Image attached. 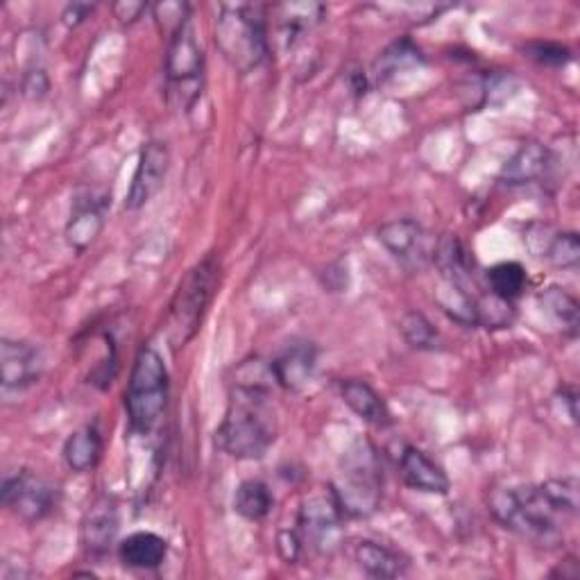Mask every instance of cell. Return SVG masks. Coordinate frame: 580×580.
<instances>
[{
    "instance_id": "1",
    "label": "cell",
    "mask_w": 580,
    "mask_h": 580,
    "mask_svg": "<svg viewBox=\"0 0 580 580\" xmlns=\"http://www.w3.org/2000/svg\"><path fill=\"white\" fill-rule=\"evenodd\" d=\"M488 503L503 529L540 547H558L564 524L578 512V479L562 476L540 485L501 488L490 494Z\"/></svg>"
},
{
    "instance_id": "2",
    "label": "cell",
    "mask_w": 580,
    "mask_h": 580,
    "mask_svg": "<svg viewBox=\"0 0 580 580\" xmlns=\"http://www.w3.org/2000/svg\"><path fill=\"white\" fill-rule=\"evenodd\" d=\"M277 438L268 389L259 381L236 383L229 409L216 431V444L238 461H259Z\"/></svg>"
},
{
    "instance_id": "3",
    "label": "cell",
    "mask_w": 580,
    "mask_h": 580,
    "mask_svg": "<svg viewBox=\"0 0 580 580\" xmlns=\"http://www.w3.org/2000/svg\"><path fill=\"white\" fill-rule=\"evenodd\" d=\"M332 494L345 518L365 520L379 510L383 497V474L372 442L356 440L345 451L338 463Z\"/></svg>"
},
{
    "instance_id": "4",
    "label": "cell",
    "mask_w": 580,
    "mask_h": 580,
    "mask_svg": "<svg viewBox=\"0 0 580 580\" xmlns=\"http://www.w3.org/2000/svg\"><path fill=\"white\" fill-rule=\"evenodd\" d=\"M216 43L238 73H249L268 57L266 14L259 6H223L216 21Z\"/></svg>"
},
{
    "instance_id": "5",
    "label": "cell",
    "mask_w": 580,
    "mask_h": 580,
    "mask_svg": "<svg viewBox=\"0 0 580 580\" xmlns=\"http://www.w3.org/2000/svg\"><path fill=\"white\" fill-rule=\"evenodd\" d=\"M220 279V264L214 254L193 266L181 279L168 311V341L175 350L198 334L203 317L214 299Z\"/></svg>"
},
{
    "instance_id": "6",
    "label": "cell",
    "mask_w": 580,
    "mask_h": 580,
    "mask_svg": "<svg viewBox=\"0 0 580 580\" xmlns=\"http://www.w3.org/2000/svg\"><path fill=\"white\" fill-rule=\"evenodd\" d=\"M168 406V370L153 347H144L135 361L125 393V409L135 433H153Z\"/></svg>"
},
{
    "instance_id": "7",
    "label": "cell",
    "mask_w": 580,
    "mask_h": 580,
    "mask_svg": "<svg viewBox=\"0 0 580 580\" xmlns=\"http://www.w3.org/2000/svg\"><path fill=\"white\" fill-rule=\"evenodd\" d=\"M168 55H166V78L170 91L179 98L184 107H190L203 94V71L205 57L203 48L196 39L190 21L179 26L168 37Z\"/></svg>"
},
{
    "instance_id": "8",
    "label": "cell",
    "mask_w": 580,
    "mask_h": 580,
    "mask_svg": "<svg viewBox=\"0 0 580 580\" xmlns=\"http://www.w3.org/2000/svg\"><path fill=\"white\" fill-rule=\"evenodd\" d=\"M345 514L334 494H313L299 508V538L317 553H332L343 533Z\"/></svg>"
},
{
    "instance_id": "9",
    "label": "cell",
    "mask_w": 580,
    "mask_h": 580,
    "mask_svg": "<svg viewBox=\"0 0 580 580\" xmlns=\"http://www.w3.org/2000/svg\"><path fill=\"white\" fill-rule=\"evenodd\" d=\"M0 494H3V503L26 522H39L48 518L59 503V488L28 470L6 476Z\"/></svg>"
},
{
    "instance_id": "10",
    "label": "cell",
    "mask_w": 580,
    "mask_h": 580,
    "mask_svg": "<svg viewBox=\"0 0 580 580\" xmlns=\"http://www.w3.org/2000/svg\"><path fill=\"white\" fill-rule=\"evenodd\" d=\"M379 240L409 271H422L429 266L438 245V238H433L424 225L411 218L385 223L379 229Z\"/></svg>"
},
{
    "instance_id": "11",
    "label": "cell",
    "mask_w": 580,
    "mask_h": 580,
    "mask_svg": "<svg viewBox=\"0 0 580 580\" xmlns=\"http://www.w3.org/2000/svg\"><path fill=\"white\" fill-rule=\"evenodd\" d=\"M170 168V153L161 141H148L141 150L139 166L135 170L130 190H127L125 209L139 212L161 190Z\"/></svg>"
},
{
    "instance_id": "12",
    "label": "cell",
    "mask_w": 580,
    "mask_h": 580,
    "mask_svg": "<svg viewBox=\"0 0 580 580\" xmlns=\"http://www.w3.org/2000/svg\"><path fill=\"white\" fill-rule=\"evenodd\" d=\"M43 372V354L26 341L6 338L0 345V374H3V393H21L39 381Z\"/></svg>"
},
{
    "instance_id": "13",
    "label": "cell",
    "mask_w": 580,
    "mask_h": 580,
    "mask_svg": "<svg viewBox=\"0 0 580 580\" xmlns=\"http://www.w3.org/2000/svg\"><path fill=\"white\" fill-rule=\"evenodd\" d=\"M315 363H317L315 345L293 343L271 363V374L284 391L299 393L311 383Z\"/></svg>"
},
{
    "instance_id": "14",
    "label": "cell",
    "mask_w": 580,
    "mask_h": 580,
    "mask_svg": "<svg viewBox=\"0 0 580 580\" xmlns=\"http://www.w3.org/2000/svg\"><path fill=\"white\" fill-rule=\"evenodd\" d=\"M400 472L406 485L429 494H446L449 492V476L444 470L433 463L422 449L404 446L400 456Z\"/></svg>"
},
{
    "instance_id": "15",
    "label": "cell",
    "mask_w": 580,
    "mask_h": 580,
    "mask_svg": "<svg viewBox=\"0 0 580 580\" xmlns=\"http://www.w3.org/2000/svg\"><path fill=\"white\" fill-rule=\"evenodd\" d=\"M551 164V153L542 144H524L501 168L499 179L508 186H524L538 181Z\"/></svg>"
},
{
    "instance_id": "16",
    "label": "cell",
    "mask_w": 580,
    "mask_h": 580,
    "mask_svg": "<svg viewBox=\"0 0 580 580\" xmlns=\"http://www.w3.org/2000/svg\"><path fill=\"white\" fill-rule=\"evenodd\" d=\"M105 225V203L96 200L94 196L76 198L69 225H67V240L73 249L85 252L102 232Z\"/></svg>"
},
{
    "instance_id": "17",
    "label": "cell",
    "mask_w": 580,
    "mask_h": 580,
    "mask_svg": "<svg viewBox=\"0 0 580 580\" xmlns=\"http://www.w3.org/2000/svg\"><path fill=\"white\" fill-rule=\"evenodd\" d=\"M343 402L367 424L372 426H389L393 422L389 406H385L383 397L372 389L370 383L361 379H347L341 383Z\"/></svg>"
},
{
    "instance_id": "18",
    "label": "cell",
    "mask_w": 580,
    "mask_h": 580,
    "mask_svg": "<svg viewBox=\"0 0 580 580\" xmlns=\"http://www.w3.org/2000/svg\"><path fill=\"white\" fill-rule=\"evenodd\" d=\"M118 531V512L109 499L96 501L82 522V544L87 553L100 556L109 549Z\"/></svg>"
},
{
    "instance_id": "19",
    "label": "cell",
    "mask_w": 580,
    "mask_h": 580,
    "mask_svg": "<svg viewBox=\"0 0 580 580\" xmlns=\"http://www.w3.org/2000/svg\"><path fill=\"white\" fill-rule=\"evenodd\" d=\"M168 556V542L150 531L127 535L118 544V558L130 569H157Z\"/></svg>"
},
{
    "instance_id": "20",
    "label": "cell",
    "mask_w": 580,
    "mask_h": 580,
    "mask_svg": "<svg viewBox=\"0 0 580 580\" xmlns=\"http://www.w3.org/2000/svg\"><path fill=\"white\" fill-rule=\"evenodd\" d=\"M354 558L358 567L372 578H400L406 573L409 562L393 549L363 540L354 549Z\"/></svg>"
},
{
    "instance_id": "21",
    "label": "cell",
    "mask_w": 580,
    "mask_h": 580,
    "mask_svg": "<svg viewBox=\"0 0 580 580\" xmlns=\"http://www.w3.org/2000/svg\"><path fill=\"white\" fill-rule=\"evenodd\" d=\"M102 456V435L96 426H85L76 431L67 444H63V461H67L69 470L85 474L91 472Z\"/></svg>"
},
{
    "instance_id": "22",
    "label": "cell",
    "mask_w": 580,
    "mask_h": 580,
    "mask_svg": "<svg viewBox=\"0 0 580 580\" xmlns=\"http://www.w3.org/2000/svg\"><path fill=\"white\" fill-rule=\"evenodd\" d=\"M273 505H275V497H273L271 488L259 479L243 481L236 488L234 510L240 514V518H245L249 522L266 520L271 510H273Z\"/></svg>"
},
{
    "instance_id": "23",
    "label": "cell",
    "mask_w": 580,
    "mask_h": 580,
    "mask_svg": "<svg viewBox=\"0 0 580 580\" xmlns=\"http://www.w3.org/2000/svg\"><path fill=\"white\" fill-rule=\"evenodd\" d=\"M273 12L277 14V26L282 35L286 37L288 43H293L297 37L315 28L327 10L320 3H286L273 8Z\"/></svg>"
},
{
    "instance_id": "24",
    "label": "cell",
    "mask_w": 580,
    "mask_h": 580,
    "mask_svg": "<svg viewBox=\"0 0 580 580\" xmlns=\"http://www.w3.org/2000/svg\"><path fill=\"white\" fill-rule=\"evenodd\" d=\"M538 302L544 308V313L551 315L558 322V325L562 327V332H567L569 336L578 334L580 306H578V299L571 293H567L560 286H551V288L540 293Z\"/></svg>"
},
{
    "instance_id": "25",
    "label": "cell",
    "mask_w": 580,
    "mask_h": 580,
    "mask_svg": "<svg viewBox=\"0 0 580 580\" xmlns=\"http://www.w3.org/2000/svg\"><path fill=\"white\" fill-rule=\"evenodd\" d=\"M527 284H529L527 271L518 262H503L488 271L490 293L499 299H505V302L518 299L527 291Z\"/></svg>"
},
{
    "instance_id": "26",
    "label": "cell",
    "mask_w": 580,
    "mask_h": 580,
    "mask_svg": "<svg viewBox=\"0 0 580 580\" xmlns=\"http://www.w3.org/2000/svg\"><path fill=\"white\" fill-rule=\"evenodd\" d=\"M400 330H402L404 341H406L413 350L433 352V350H440V345H442V338H440L438 330L431 325L426 315H422V313H417V311H409V313L402 317Z\"/></svg>"
},
{
    "instance_id": "27",
    "label": "cell",
    "mask_w": 580,
    "mask_h": 580,
    "mask_svg": "<svg viewBox=\"0 0 580 580\" xmlns=\"http://www.w3.org/2000/svg\"><path fill=\"white\" fill-rule=\"evenodd\" d=\"M422 57H420V50L411 43V41H400L395 46H391L389 50H385L376 63H374V73L379 78V82H385L389 78L397 76L400 71L409 69V67H415V63H420Z\"/></svg>"
},
{
    "instance_id": "28",
    "label": "cell",
    "mask_w": 580,
    "mask_h": 580,
    "mask_svg": "<svg viewBox=\"0 0 580 580\" xmlns=\"http://www.w3.org/2000/svg\"><path fill=\"white\" fill-rule=\"evenodd\" d=\"M540 256H547V259L562 271H576L578 262H580V238L576 232H562L556 234L553 238H549L547 247L542 249Z\"/></svg>"
},
{
    "instance_id": "29",
    "label": "cell",
    "mask_w": 580,
    "mask_h": 580,
    "mask_svg": "<svg viewBox=\"0 0 580 580\" xmlns=\"http://www.w3.org/2000/svg\"><path fill=\"white\" fill-rule=\"evenodd\" d=\"M524 52L533 61L544 63V67H564V63L571 59V50L553 41H531L524 46Z\"/></svg>"
},
{
    "instance_id": "30",
    "label": "cell",
    "mask_w": 580,
    "mask_h": 580,
    "mask_svg": "<svg viewBox=\"0 0 580 580\" xmlns=\"http://www.w3.org/2000/svg\"><path fill=\"white\" fill-rule=\"evenodd\" d=\"M155 19L161 23L164 28L173 35L179 26H184L188 21V6L186 3H159L153 8Z\"/></svg>"
},
{
    "instance_id": "31",
    "label": "cell",
    "mask_w": 580,
    "mask_h": 580,
    "mask_svg": "<svg viewBox=\"0 0 580 580\" xmlns=\"http://www.w3.org/2000/svg\"><path fill=\"white\" fill-rule=\"evenodd\" d=\"M48 89H50V82H48V76L41 69L26 73V78H23V94L28 98H32V100L43 98L48 94Z\"/></svg>"
},
{
    "instance_id": "32",
    "label": "cell",
    "mask_w": 580,
    "mask_h": 580,
    "mask_svg": "<svg viewBox=\"0 0 580 580\" xmlns=\"http://www.w3.org/2000/svg\"><path fill=\"white\" fill-rule=\"evenodd\" d=\"M302 544H304V542H302L299 533H295V531H282V533H279L277 549H279V553H282V558H284L286 562H295V560H297Z\"/></svg>"
},
{
    "instance_id": "33",
    "label": "cell",
    "mask_w": 580,
    "mask_h": 580,
    "mask_svg": "<svg viewBox=\"0 0 580 580\" xmlns=\"http://www.w3.org/2000/svg\"><path fill=\"white\" fill-rule=\"evenodd\" d=\"M148 10H150V8H148L146 3H130V0H127V3H116V6H114V14H116V19H118L120 23H135V21H139Z\"/></svg>"
},
{
    "instance_id": "34",
    "label": "cell",
    "mask_w": 580,
    "mask_h": 580,
    "mask_svg": "<svg viewBox=\"0 0 580 580\" xmlns=\"http://www.w3.org/2000/svg\"><path fill=\"white\" fill-rule=\"evenodd\" d=\"M94 10L96 8L89 6V3H73V6H67V10H63L61 19L69 28H78L80 23H85L94 14Z\"/></svg>"
},
{
    "instance_id": "35",
    "label": "cell",
    "mask_w": 580,
    "mask_h": 580,
    "mask_svg": "<svg viewBox=\"0 0 580 580\" xmlns=\"http://www.w3.org/2000/svg\"><path fill=\"white\" fill-rule=\"evenodd\" d=\"M560 395H562V402L567 404V411H569L571 422L578 424V409H576V406H578V393H576V389H573V385H562Z\"/></svg>"
}]
</instances>
